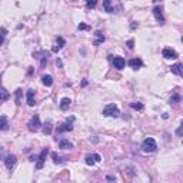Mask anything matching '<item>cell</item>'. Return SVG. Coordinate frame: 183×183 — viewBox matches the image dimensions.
<instances>
[{"label": "cell", "instance_id": "cell-2", "mask_svg": "<svg viewBox=\"0 0 183 183\" xmlns=\"http://www.w3.org/2000/svg\"><path fill=\"white\" fill-rule=\"evenodd\" d=\"M120 115L119 108L116 105H108L106 108L103 109V116H113V117H117Z\"/></svg>", "mask_w": 183, "mask_h": 183}, {"label": "cell", "instance_id": "cell-33", "mask_svg": "<svg viewBox=\"0 0 183 183\" xmlns=\"http://www.w3.org/2000/svg\"><path fill=\"white\" fill-rule=\"evenodd\" d=\"M86 85H87V80H86V79H85V80L82 82V86H86Z\"/></svg>", "mask_w": 183, "mask_h": 183}, {"label": "cell", "instance_id": "cell-8", "mask_svg": "<svg viewBox=\"0 0 183 183\" xmlns=\"http://www.w3.org/2000/svg\"><path fill=\"white\" fill-rule=\"evenodd\" d=\"M47 153H49V150H47V149H44V150L40 153V156H39V160H37V163H36V169H42V167H43V163H44V160H46V156H47Z\"/></svg>", "mask_w": 183, "mask_h": 183}, {"label": "cell", "instance_id": "cell-17", "mask_svg": "<svg viewBox=\"0 0 183 183\" xmlns=\"http://www.w3.org/2000/svg\"><path fill=\"white\" fill-rule=\"evenodd\" d=\"M95 36H96V40H95V44H96V46L105 42V36H103V33L100 32V30H96V32H95Z\"/></svg>", "mask_w": 183, "mask_h": 183}, {"label": "cell", "instance_id": "cell-31", "mask_svg": "<svg viewBox=\"0 0 183 183\" xmlns=\"http://www.w3.org/2000/svg\"><path fill=\"white\" fill-rule=\"evenodd\" d=\"M6 34H7V30H6L4 27H1V43L4 42V37H6Z\"/></svg>", "mask_w": 183, "mask_h": 183}, {"label": "cell", "instance_id": "cell-5", "mask_svg": "<svg viewBox=\"0 0 183 183\" xmlns=\"http://www.w3.org/2000/svg\"><path fill=\"white\" fill-rule=\"evenodd\" d=\"M16 162H17V157H16L14 155H9V156L4 159V164H6V167H7L9 170H11V169L14 167Z\"/></svg>", "mask_w": 183, "mask_h": 183}, {"label": "cell", "instance_id": "cell-14", "mask_svg": "<svg viewBox=\"0 0 183 183\" xmlns=\"http://www.w3.org/2000/svg\"><path fill=\"white\" fill-rule=\"evenodd\" d=\"M42 83H43L44 86L50 87L52 85H53V77H52L50 75H44L43 77H42Z\"/></svg>", "mask_w": 183, "mask_h": 183}, {"label": "cell", "instance_id": "cell-29", "mask_svg": "<svg viewBox=\"0 0 183 183\" xmlns=\"http://www.w3.org/2000/svg\"><path fill=\"white\" fill-rule=\"evenodd\" d=\"M126 46L129 47L130 50H133V47H135V42H133V40L130 39V40H127V42H126Z\"/></svg>", "mask_w": 183, "mask_h": 183}, {"label": "cell", "instance_id": "cell-34", "mask_svg": "<svg viewBox=\"0 0 183 183\" xmlns=\"http://www.w3.org/2000/svg\"><path fill=\"white\" fill-rule=\"evenodd\" d=\"M182 42H183V37H182Z\"/></svg>", "mask_w": 183, "mask_h": 183}, {"label": "cell", "instance_id": "cell-32", "mask_svg": "<svg viewBox=\"0 0 183 183\" xmlns=\"http://www.w3.org/2000/svg\"><path fill=\"white\" fill-rule=\"evenodd\" d=\"M108 180H110V182H115V177H113V176H108Z\"/></svg>", "mask_w": 183, "mask_h": 183}, {"label": "cell", "instance_id": "cell-20", "mask_svg": "<svg viewBox=\"0 0 183 183\" xmlns=\"http://www.w3.org/2000/svg\"><path fill=\"white\" fill-rule=\"evenodd\" d=\"M14 93H16V105L20 106L22 105V89H17Z\"/></svg>", "mask_w": 183, "mask_h": 183}, {"label": "cell", "instance_id": "cell-12", "mask_svg": "<svg viewBox=\"0 0 183 183\" xmlns=\"http://www.w3.org/2000/svg\"><path fill=\"white\" fill-rule=\"evenodd\" d=\"M170 70H172V73H174V75H177V76H182L183 77V65H180V63L173 65L172 67H170Z\"/></svg>", "mask_w": 183, "mask_h": 183}, {"label": "cell", "instance_id": "cell-19", "mask_svg": "<svg viewBox=\"0 0 183 183\" xmlns=\"http://www.w3.org/2000/svg\"><path fill=\"white\" fill-rule=\"evenodd\" d=\"M86 164L87 166H92V164H95L96 163V159H95V155H87L86 156Z\"/></svg>", "mask_w": 183, "mask_h": 183}, {"label": "cell", "instance_id": "cell-15", "mask_svg": "<svg viewBox=\"0 0 183 183\" xmlns=\"http://www.w3.org/2000/svg\"><path fill=\"white\" fill-rule=\"evenodd\" d=\"M70 103H72V100L69 97H63L62 102H60V109L62 110H67V109L70 108Z\"/></svg>", "mask_w": 183, "mask_h": 183}, {"label": "cell", "instance_id": "cell-7", "mask_svg": "<svg viewBox=\"0 0 183 183\" xmlns=\"http://www.w3.org/2000/svg\"><path fill=\"white\" fill-rule=\"evenodd\" d=\"M113 65H115L116 69L122 70V69L126 66V60H125L123 57H120V56H115V59H113Z\"/></svg>", "mask_w": 183, "mask_h": 183}, {"label": "cell", "instance_id": "cell-22", "mask_svg": "<svg viewBox=\"0 0 183 183\" xmlns=\"http://www.w3.org/2000/svg\"><path fill=\"white\" fill-rule=\"evenodd\" d=\"M180 100H182V97H180V95H177V93H173V95H172V97H170V100H169V102H170V103H179Z\"/></svg>", "mask_w": 183, "mask_h": 183}, {"label": "cell", "instance_id": "cell-24", "mask_svg": "<svg viewBox=\"0 0 183 183\" xmlns=\"http://www.w3.org/2000/svg\"><path fill=\"white\" fill-rule=\"evenodd\" d=\"M0 95H1V102H6L7 99H9V93H7V90L6 89H1V92H0Z\"/></svg>", "mask_w": 183, "mask_h": 183}, {"label": "cell", "instance_id": "cell-21", "mask_svg": "<svg viewBox=\"0 0 183 183\" xmlns=\"http://www.w3.org/2000/svg\"><path fill=\"white\" fill-rule=\"evenodd\" d=\"M43 132H44V135H50V133H52V122H46V125H44V127H43Z\"/></svg>", "mask_w": 183, "mask_h": 183}, {"label": "cell", "instance_id": "cell-9", "mask_svg": "<svg viewBox=\"0 0 183 183\" xmlns=\"http://www.w3.org/2000/svg\"><path fill=\"white\" fill-rule=\"evenodd\" d=\"M153 14H155L156 20L160 23V24L164 23V17H163V13H162V10H160V7H159V6H156V7L153 9Z\"/></svg>", "mask_w": 183, "mask_h": 183}, {"label": "cell", "instance_id": "cell-23", "mask_svg": "<svg viewBox=\"0 0 183 183\" xmlns=\"http://www.w3.org/2000/svg\"><path fill=\"white\" fill-rule=\"evenodd\" d=\"M0 120H1L0 129H1V130H7V119H6V116H1V117H0Z\"/></svg>", "mask_w": 183, "mask_h": 183}, {"label": "cell", "instance_id": "cell-10", "mask_svg": "<svg viewBox=\"0 0 183 183\" xmlns=\"http://www.w3.org/2000/svg\"><path fill=\"white\" fill-rule=\"evenodd\" d=\"M127 65H129L133 70H137V69H140V67L143 66V62H142L140 59H130Z\"/></svg>", "mask_w": 183, "mask_h": 183}, {"label": "cell", "instance_id": "cell-25", "mask_svg": "<svg viewBox=\"0 0 183 183\" xmlns=\"http://www.w3.org/2000/svg\"><path fill=\"white\" fill-rule=\"evenodd\" d=\"M52 157H53L54 163H63V159L60 156H57V153H52Z\"/></svg>", "mask_w": 183, "mask_h": 183}, {"label": "cell", "instance_id": "cell-35", "mask_svg": "<svg viewBox=\"0 0 183 183\" xmlns=\"http://www.w3.org/2000/svg\"><path fill=\"white\" fill-rule=\"evenodd\" d=\"M182 143H183V142H182Z\"/></svg>", "mask_w": 183, "mask_h": 183}, {"label": "cell", "instance_id": "cell-16", "mask_svg": "<svg viewBox=\"0 0 183 183\" xmlns=\"http://www.w3.org/2000/svg\"><path fill=\"white\" fill-rule=\"evenodd\" d=\"M59 147H60V149H72L73 145H72L67 139H62L60 142H59Z\"/></svg>", "mask_w": 183, "mask_h": 183}, {"label": "cell", "instance_id": "cell-26", "mask_svg": "<svg viewBox=\"0 0 183 183\" xmlns=\"http://www.w3.org/2000/svg\"><path fill=\"white\" fill-rule=\"evenodd\" d=\"M130 106L133 109H136V110H142V109H143V105H142V103H132Z\"/></svg>", "mask_w": 183, "mask_h": 183}, {"label": "cell", "instance_id": "cell-18", "mask_svg": "<svg viewBox=\"0 0 183 183\" xmlns=\"http://www.w3.org/2000/svg\"><path fill=\"white\" fill-rule=\"evenodd\" d=\"M103 9H105V11H108V13H115V9L112 7L110 0H105L103 1Z\"/></svg>", "mask_w": 183, "mask_h": 183}, {"label": "cell", "instance_id": "cell-6", "mask_svg": "<svg viewBox=\"0 0 183 183\" xmlns=\"http://www.w3.org/2000/svg\"><path fill=\"white\" fill-rule=\"evenodd\" d=\"M162 54H163L164 59H177V53H176L173 49H170V47H164Z\"/></svg>", "mask_w": 183, "mask_h": 183}, {"label": "cell", "instance_id": "cell-3", "mask_svg": "<svg viewBox=\"0 0 183 183\" xmlns=\"http://www.w3.org/2000/svg\"><path fill=\"white\" fill-rule=\"evenodd\" d=\"M29 130H32V132H36V130L39 129L40 126H42V123H40V117H39V115H34L32 119H30V122H29Z\"/></svg>", "mask_w": 183, "mask_h": 183}, {"label": "cell", "instance_id": "cell-1", "mask_svg": "<svg viewBox=\"0 0 183 183\" xmlns=\"http://www.w3.org/2000/svg\"><path fill=\"white\" fill-rule=\"evenodd\" d=\"M142 150L146 152V153H153V152L157 150V145L153 137H146L142 143Z\"/></svg>", "mask_w": 183, "mask_h": 183}, {"label": "cell", "instance_id": "cell-27", "mask_svg": "<svg viewBox=\"0 0 183 183\" xmlns=\"http://www.w3.org/2000/svg\"><path fill=\"white\" fill-rule=\"evenodd\" d=\"M176 136H179V137L183 136V122H182V125H180V127L176 130Z\"/></svg>", "mask_w": 183, "mask_h": 183}, {"label": "cell", "instance_id": "cell-13", "mask_svg": "<svg viewBox=\"0 0 183 183\" xmlns=\"http://www.w3.org/2000/svg\"><path fill=\"white\" fill-rule=\"evenodd\" d=\"M34 95H36V92L30 89V90H27V105L29 106H34L36 105V102H34Z\"/></svg>", "mask_w": 183, "mask_h": 183}, {"label": "cell", "instance_id": "cell-30", "mask_svg": "<svg viewBox=\"0 0 183 183\" xmlns=\"http://www.w3.org/2000/svg\"><path fill=\"white\" fill-rule=\"evenodd\" d=\"M96 1H95V0H93V1H92V0H89V1H87V7H89V9H92V7H96Z\"/></svg>", "mask_w": 183, "mask_h": 183}, {"label": "cell", "instance_id": "cell-11", "mask_svg": "<svg viewBox=\"0 0 183 183\" xmlns=\"http://www.w3.org/2000/svg\"><path fill=\"white\" fill-rule=\"evenodd\" d=\"M66 44V42H65V39H62V37H57V42H56V44L53 46V49H52V52H54V53H57L63 46Z\"/></svg>", "mask_w": 183, "mask_h": 183}, {"label": "cell", "instance_id": "cell-4", "mask_svg": "<svg viewBox=\"0 0 183 183\" xmlns=\"http://www.w3.org/2000/svg\"><path fill=\"white\" fill-rule=\"evenodd\" d=\"M73 120H75V117H70L67 122H65L63 125H60V126L57 127V133H63V132H70V130H73V125H72Z\"/></svg>", "mask_w": 183, "mask_h": 183}, {"label": "cell", "instance_id": "cell-28", "mask_svg": "<svg viewBox=\"0 0 183 183\" xmlns=\"http://www.w3.org/2000/svg\"><path fill=\"white\" fill-rule=\"evenodd\" d=\"M77 29H79V30H89V26H87L86 23H80V24L77 26Z\"/></svg>", "mask_w": 183, "mask_h": 183}]
</instances>
